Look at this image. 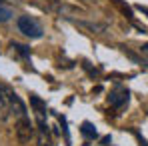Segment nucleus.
<instances>
[{"label": "nucleus", "instance_id": "nucleus-11", "mask_svg": "<svg viewBox=\"0 0 148 146\" xmlns=\"http://www.w3.org/2000/svg\"><path fill=\"white\" fill-rule=\"evenodd\" d=\"M144 50H146V52H148V46H144Z\"/></svg>", "mask_w": 148, "mask_h": 146}, {"label": "nucleus", "instance_id": "nucleus-6", "mask_svg": "<svg viewBox=\"0 0 148 146\" xmlns=\"http://www.w3.org/2000/svg\"><path fill=\"white\" fill-rule=\"evenodd\" d=\"M12 16H14L12 6H8L6 2H0V24H2V22H8Z\"/></svg>", "mask_w": 148, "mask_h": 146}, {"label": "nucleus", "instance_id": "nucleus-4", "mask_svg": "<svg viewBox=\"0 0 148 146\" xmlns=\"http://www.w3.org/2000/svg\"><path fill=\"white\" fill-rule=\"evenodd\" d=\"M38 144H40V146H52L48 124L44 122V112L38 114Z\"/></svg>", "mask_w": 148, "mask_h": 146}, {"label": "nucleus", "instance_id": "nucleus-1", "mask_svg": "<svg viewBox=\"0 0 148 146\" xmlns=\"http://www.w3.org/2000/svg\"><path fill=\"white\" fill-rule=\"evenodd\" d=\"M18 30L28 38H42V26L32 16H20L18 18Z\"/></svg>", "mask_w": 148, "mask_h": 146}, {"label": "nucleus", "instance_id": "nucleus-2", "mask_svg": "<svg viewBox=\"0 0 148 146\" xmlns=\"http://www.w3.org/2000/svg\"><path fill=\"white\" fill-rule=\"evenodd\" d=\"M4 92H6V98H8V104H10V112H14L18 118H22V116H28L26 114V106L24 102L20 100V96L12 90V88H8L6 84H4Z\"/></svg>", "mask_w": 148, "mask_h": 146}, {"label": "nucleus", "instance_id": "nucleus-5", "mask_svg": "<svg viewBox=\"0 0 148 146\" xmlns=\"http://www.w3.org/2000/svg\"><path fill=\"white\" fill-rule=\"evenodd\" d=\"M10 116V104L4 92V84H0V120H6Z\"/></svg>", "mask_w": 148, "mask_h": 146}, {"label": "nucleus", "instance_id": "nucleus-8", "mask_svg": "<svg viewBox=\"0 0 148 146\" xmlns=\"http://www.w3.org/2000/svg\"><path fill=\"white\" fill-rule=\"evenodd\" d=\"M80 132H82L86 138H96V128H94L90 122H84L82 128H80Z\"/></svg>", "mask_w": 148, "mask_h": 146}, {"label": "nucleus", "instance_id": "nucleus-3", "mask_svg": "<svg viewBox=\"0 0 148 146\" xmlns=\"http://www.w3.org/2000/svg\"><path fill=\"white\" fill-rule=\"evenodd\" d=\"M16 136H18V140L26 144V142H30L32 140V136H34V126H32V122L28 116H22V118H18L16 122Z\"/></svg>", "mask_w": 148, "mask_h": 146}, {"label": "nucleus", "instance_id": "nucleus-10", "mask_svg": "<svg viewBox=\"0 0 148 146\" xmlns=\"http://www.w3.org/2000/svg\"><path fill=\"white\" fill-rule=\"evenodd\" d=\"M12 48L16 50V52H20L22 56H30V50L26 48L24 44H18V42H14V44H12Z\"/></svg>", "mask_w": 148, "mask_h": 146}, {"label": "nucleus", "instance_id": "nucleus-7", "mask_svg": "<svg viewBox=\"0 0 148 146\" xmlns=\"http://www.w3.org/2000/svg\"><path fill=\"white\" fill-rule=\"evenodd\" d=\"M124 102H128V92H126V90H122L120 94H110V104H112V106L120 108Z\"/></svg>", "mask_w": 148, "mask_h": 146}, {"label": "nucleus", "instance_id": "nucleus-9", "mask_svg": "<svg viewBox=\"0 0 148 146\" xmlns=\"http://www.w3.org/2000/svg\"><path fill=\"white\" fill-rule=\"evenodd\" d=\"M78 24L84 26V28H88V30H92V32H96V34H102V32L106 30L104 24H96V22H78Z\"/></svg>", "mask_w": 148, "mask_h": 146}]
</instances>
